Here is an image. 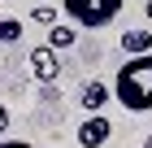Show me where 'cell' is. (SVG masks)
<instances>
[{
  "label": "cell",
  "instance_id": "3957f363",
  "mask_svg": "<svg viewBox=\"0 0 152 148\" xmlns=\"http://www.w3.org/2000/svg\"><path fill=\"white\" fill-rule=\"evenodd\" d=\"M57 70H61V61H57V48H52V44L31 48V74H35L39 83H52V79H57Z\"/></svg>",
  "mask_w": 152,
  "mask_h": 148
},
{
  "label": "cell",
  "instance_id": "8fae6325",
  "mask_svg": "<svg viewBox=\"0 0 152 148\" xmlns=\"http://www.w3.org/2000/svg\"><path fill=\"white\" fill-rule=\"evenodd\" d=\"M4 131H9V109L0 105V135H4Z\"/></svg>",
  "mask_w": 152,
  "mask_h": 148
},
{
  "label": "cell",
  "instance_id": "7c38bea8",
  "mask_svg": "<svg viewBox=\"0 0 152 148\" xmlns=\"http://www.w3.org/2000/svg\"><path fill=\"white\" fill-rule=\"evenodd\" d=\"M143 13H148V22H152V0H148V4H143Z\"/></svg>",
  "mask_w": 152,
  "mask_h": 148
},
{
  "label": "cell",
  "instance_id": "30bf717a",
  "mask_svg": "<svg viewBox=\"0 0 152 148\" xmlns=\"http://www.w3.org/2000/svg\"><path fill=\"white\" fill-rule=\"evenodd\" d=\"M0 148H35V144H26V139H0Z\"/></svg>",
  "mask_w": 152,
  "mask_h": 148
},
{
  "label": "cell",
  "instance_id": "5b68a950",
  "mask_svg": "<svg viewBox=\"0 0 152 148\" xmlns=\"http://www.w3.org/2000/svg\"><path fill=\"white\" fill-rule=\"evenodd\" d=\"M109 96H113V91H109V83H100V79H91L87 83V87H83V109H87V113H100V109H104L109 105Z\"/></svg>",
  "mask_w": 152,
  "mask_h": 148
},
{
  "label": "cell",
  "instance_id": "7a4b0ae2",
  "mask_svg": "<svg viewBox=\"0 0 152 148\" xmlns=\"http://www.w3.org/2000/svg\"><path fill=\"white\" fill-rule=\"evenodd\" d=\"M122 4L126 0H61V13H65V22L83 26V31H100L122 13Z\"/></svg>",
  "mask_w": 152,
  "mask_h": 148
},
{
  "label": "cell",
  "instance_id": "277c9868",
  "mask_svg": "<svg viewBox=\"0 0 152 148\" xmlns=\"http://www.w3.org/2000/svg\"><path fill=\"white\" fill-rule=\"evenodd\" d=\"M109 135H113V126H109V118H100V113H91L87 122L78 126V144L83 148H100Z\"/></svg>",
  "mask_w": 152,
  "mask_h": 148
},
{
  "label": "cell",
  "instance_id": "6da1fadb",
  "mask_svg": "<svg viewBox=\"0 0 152 148\" xmlns=\"http://www.w3.org/2000/svg\"><path fill=\"white\" fill-rule=\"evenodd\" d=\"M113 100L130 113H148L152 109V48L148 52H130L122 66H117V83L113 87Z\"/></svg>",
  "mask_w": 152,
  "mask_h": 148
},
{
  "label": "cell",
  "instance_id": "ba28073f",
  "mask_svg": "<svg viewBox=\"0 0 152 148\" xmlns=\"http://www.w3.org/2000/svg\"><path fill=\"white\" fill-rule=\"evenodd\" d=\"M22 39V22L18 18H0V44H18Z\"/></svg>",
  "mask_w": 152,
  "mask_h": 148
},
{
  "label": "cell",
  "instance_id": "52a82bcc",
  "mask_svg": "<svg viewBox=\"0 0 152 148\" xmlns=\"http://www.w3.org/2000/svg\"><path fill=\"white\" fill-rule=\"evenodd\" d=\"M117 44H122L126 57H130V52H148V48H152V31H126Z\"/></svg>",
  "mask_w": 152,
  "mask_h": 148
},
{
  "label": "cell",
  "instance_id": "9c48e42d",
  "mask_svg": "<svg viewBox=\"0 0 152 148\" xmlns=\"http://www.w3.org/2000/svg\"><path fill=\"white\" fill-rule=\"evenodd\" d=\"M57 13H61V9H52V4H35V22L52 26V22H57Z\"/></svg>",
  "mask_w": 152,
  "mask_h": 148
},
{
  "label": "cell",
  "instance_id": "8992f818",
  "mask_svg": "<svg viewBox=\"0 0 152 148\" xmlns=\"http://www.w3.org/2000/svg\"><path fill=\"white\" fill-rule=\"evenodd\" d=\"M74 39H78V26H74V22H52V26H48V44L57 48V52L70 48Z\"/></svg>",
  "mask_w": 152,
  "mask_h": 148
}]
</instances>
